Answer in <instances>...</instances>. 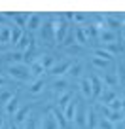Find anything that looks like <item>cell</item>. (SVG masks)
<instances>
[{
  "instance_id": "d6a6232c",
  "label": "cell",
  "mask_w": 125,
  "mask_h": 129,
  "mask_svg": "<svg viewBox=\"0 0 125 129\" xmlns=\"http://www.w3.org/2000/svg\"><path fill=\"white\" fill-rule=\"evenodd\" d=\"M40 64H42V67H44L46 70H49V69H51V67H53V64H55V59H53L51 55H44V59L40 61Z\"/></svg>"
},
{
  "instance_id": "2e32d148",
  "label": "cell",
  "mask_w": 125,
  "mask_h": 129,
  "mask_svg": "<svg viewBox=\"0 0 125 129\" xmlns=\"http://www.w3.org/2000/svg\"><path fill=\"white\" fill-rule=\"evenodd\" d=\"M68 82L65 80V78H59V80H55V84H53V89H55V93H65V91H68Z\"/></svg>"
},
{
  "instance_id": "6da1fadb",
  "label": "cell",
  "mask_w": 125,
  "mask_h": 129,
  "mask_svg": "<svg viewBox=\"0 0 125 129\" xmlns=\"http://www.w3.org/2000/svg\"><path fill=\"white\" fill-rule=\"evenodd\" d=\"M8 72H10V76H12V78H15V80H21V82H25V80H28V78H30L28 67H27V64H23V63L12 64Z\"/></svg>"
},
{
  "instance_id": "8d00e7d4",
  "label": "cell",
  "mask_w": 125,
  "mask_h": 129,
  "mask_svg": "<svg viewBox=\"0 0 125 129\" xmlns=\"http://www.w3.org/2000/svg\"><path fill=\"white\" fill-rule=\"evenodd\" d=\"M91 63H93V64H95V67H99V69H104L106 64H108V63H106V61H102V59H99V57H93V59H91Z\"/></svg>"
},
{
  "instance_id": "c3c4849f",
  "label": "cell",
  "mask_w": 125,
  "mask_h": 129,
  "mask_svg": "<svg viewBox=\"0 0 125 129\" xmlns=\"http://www.w3.org/2000/svg\"><path fill=\"white\" fill-rule=\"evenodd\" d=\"M2 49H4V46H2V44H0V51H2Z\"/></svg>"
},
{
  "instance_id": "f1b7e54d",
  "label": "cell",
  "mask_w": 125,
  "mask_h": 129,
  "mask_svg": "<svg viewBox=\"0 0 125 129\" xmlns=\"http://www.w3.org/2000/svg\"><path fill=\"white\" fill-rule=\"evenodd\" d=\"M74 121H76L78 125H81V127H85V110H84V108L76 110V116H74Z\"/></svg>"
},
{
  "instance_id": "9c48e42d",
  "label": "cell",
  "mask_w": 125,
  "mask_h": 129,
  "mask_svg": "<svg viewBox=\"0 0 125 129\" xmlns=\"http://www.w3.org/2000/svg\"><path fill=\"white\" fill-rule=\"evenodd\" d=\"M89 82H91V95L93 97H99V95H101V91L104 89V84L101 82V78H99V76H91V78H89Z\"/></svg>"
},
{
  "instance_id": "ffe728a7",
  "label": "cell",
  "mask_w": 125,
  "mask_h": 129,
  "mask_svg": "<svg viewBox=\"0 0 125 129\" xmlns=\"http://www.w3.org/2000/svg\"><path fill=\"white\" fill-rule=\"evenodd\" d=\"M93 57H99V59L106 61V63H108V61H112V59H114V57L110 55V53L106 51V49H102V48H97V49H93Z\"/></svg>"
},
{
  "instance_id": "8992f818",
  "label": "cell",
  "mask_w": 125,
  "mask_h": 129,
  "mask_svg": "<svg viewBox=\"0 0 125 129\" xmlns=\"http://www.w3.org/2000/svg\"><path fill=\"white\" fill-rule=\"evenodd\" d=\"M97 38L101 42H104V44H112V42L117 40V34L108 30V28H101V30H97Z\"/></svg>"
},
{
  "instance_id": "cb8c5ba5",
  "label": "cell",
  "mask_w": 125,
  "mask_h": 129,
  "mask_svg": "<svg viewBox=\"0 0 125 129\" xmlns=\"http://www.w3.org/2000/svg\"><path fill=\"white\" fill-rule=\"evenodd\" d=\"M23 36V30L21 28H17V27H12V34H10V44H13L15 46L17 42H19V38Z\"/></svg>"
},
{
  "instance_id": "f35d334b",
  "label": "cell",
  "mask_w": 125,
  "mask_h": 129,
  "mask_svg": "<svg viewBox=\"0 0 125 129\" xmlns=\"http://www.w3.org/2000/svg\"><path fill=\"white\" fill-rule=\"evenodd\" d=\"M99 110H101L102 118H108V116H110V112H112V110H110L108 106H104V105H99Z\"/></svg>"
},
{
  "instance_id": "9a60e30c",
  "label": "cell",
  "mask_w": 125,
  "mask_h": 129,
  "mask_svg": "<svg viewBox=\"0 0 125 129\" xmlns=\"http://www.w3.org/2000/svg\"><path fill=\"white\" fill-rule=\"evenodd\" d=\"M70 99H72V93H70V91L61 93V95H59V99H57V108H61V110H63L66 105H68V101H70Z\"/></svg>"
},
{
  "instance_id": "ee69618b",
  "label": "cell",
  "mask_w": 125,
  "mask_h": 129,
  "mask_svg": "<svg viewBox=\"0 0 125 129\" xmlns=\"http://www.w3.org/2000/svg\"><path fill=\"white\" fill-rule=\"evenodd\" d=\"M4 84H6V78H4V76H0V87H2Z\"/></svg>"
},
{
  "instance_id": "5b68a950",
  "label": "cell",
  "mask_w": 125,
  "mask_h": 129,
  "mask_svg": "<svg viewBox=\"0 0 125 129\" xmlns=\"http://www.w3.org/2000/svg\"><path fill=\"white\" fill-rule=\"evenodd\" d=\"M42 38L46 42H51L55 40V27H53V21H46L42 25Z\"/></svg>"
},
{
  "instance_id": "44dd1931",
  "label": "cell",
  "mask_w": 125,
  "mask_h": 129,
  "mask_svg": "<svg viewBox=\"0 0 125 129\" xmlns=\"http://www.w3.org/2000/svg\"><path fill=\"white\" fill-rule=\"evenodd\" d=\"M10 34H12V27H2V30H0V44H10Z\"/></svg>"
},
{
  "instance_id": "4dcf8cb0",
  "label": "cell",
  "mask_w": 125,
  "mask_h": 129,
  "mask_svg": "<svg viewBox=\"0 0 125 129\" xmlns=\"http://www.w3.org/2000/svg\"><path fill=\"white\" fill-rule=\"evenodd\" d=\"M106 120H108L110 123H117V121H123V110H119V112H110V116L106 118Z\"/></svg>"
},
{
  "instance_id": "f546056e",
  "label": "cell",
  "mask_w": 125,
  "mask_h": 129,
  "mask_svg": "<svg viewBox=\"0 0 125 129\" xmlns=\"http://www.w3.org/2000/svg\"><path fill=\"white\" fill-rule=\"evenodd\" d=\"M30 40H32V38L27 36V34L23 32V36H21V38H19V42L15 44V46H17V49H27V46L30 44Z\"/></svg>"
},
{
  "instance_id": "ba28073f",
  "label": "cell",
  "mask_w": 125,
  "mask_h": 129,
  "mask_svg": "<svg viewBox=\"0 0 125 129\" xmlns=\"http://www.w3.org/2000/svg\"><path fill=\"white\" fill-rule=\"evenodd\" d=\"M102 49H106V51L110 53V55H123V42H112V44H104V48Z\"/></svg>"
},
{
  "instance_id": "3957f363",
  "label": "cell",
  "mask_w": 125,
  "mask_h": 129,
  "mask_svg": "<svg viewBox=\"0 0 125 129\" xmlns=\"http://www.w3.org/2000/svg\"><path fill=\"white\" fill-rule=\"evenodd\" d=\"M70 64H72V61H61V63H55V64H53V67L48 70V72L53 74V76H63V74L68 72Z\"/></svg>"
},
{
  "instance_id": "e0dca14e",
  "label": "cell",
  "mask_w": 125,
  "mask_h": 129,
  "mask_svg": "<svg viewBox=\"0 0 125 129\" xmlns=\"http://www.w3.org/2000/svg\"><path fill=\"white\" fill-rule=\"evenodd\" d=\"M28 72H30V76H40L42 72H46V69L40 64V61H34L32 64H28Z\"/></svg>"
},
{
  "instance_id": "7dc6e473",
  "label": "cell",
  "mask_w": 125,
  "mask_h": 129,
  "mask_svg": "<svg viewBox=\"0 0 125 129\" xmlns=\"http://www.w3.org/2000/svg\"><path fill=\"white\" fill-rule=\"evenodd\" d=\"M10 129H17V125H12V127H10Z\"/></svg>"
},
{
  "instance_id": "5bb4252c",
  "label": "cell",
  "mask_w": 125,
  "mask_h": 129,
  "mask_svg": "<svg viewBox=\"0 0 125 129\" xmlns=\"http://www.w3.org/2000/svg\"><path fill=\"white\" fill-rule=\"evenodd\" d=\"M80 91L81 95L85 97V99H91V82H89V78H84V80L80 82Z\"/></svg>"
},
{
  "instance_id": "60d3db41",
  "label": "cell",
  "mask_w": 125,
  "mask_h": 129,
  "mask_svg": "<svg viewBox=\"0 0 125 129\" xmlns=\"http://www.w3.org/2000/svg\"><path fill=\"white\" fill-rule=\"evenodd\" d=\"M74 21H85V15H81V13H74Z\"/></svg>"
},
{
  "instance_id": "603a6c76",
  "label": "cell",
  "mask_w": 125,
  "mask_h": 129,
  "mask_svg": "<svg viewBox=\"0 0 125 129\" xmlns=\"http://www.w3.org/2000/svg\"><path fill=\"white\" fill-rule=\"evenodd\" d=\"M42 89H44V80H42V78H38V80L34 82L30 87H28V93H32V95H38V93H42Z\"/></svg>"
},
{
  "instance_id": "8fae6325",
  "label": "cell",
  "mask_w": 125,
  "mask_h": 129,
  "mask_svg": "<svg viewBox=\"0 0 125 129\" xmlns=\"http://www.w3.org/2000/svg\"><path fill=\"white\" fill-rule=\"evenodd\" d=\"M114 99H116V93H114V89H102L101 95H99V105H108V103H112Z\"/></svg>"
},
{
  "instance_id": "7c38bea8",
  "label": "cell",
  "mask_w": 125,
  "mask_h": 129,
  "mask_svg": "<svg viewBox=\"0 0 125 129\" xmlns=\"http://www.w3.org/2000/svg\"><path fill=\"white\" fill-rule=\"evenodd\" d=\"M85 125L89 129H97V114L93 108H87L85 110Z\"/></svg>"
},
{
  "instance_id": "ab89813d",
  "label": "cell",
  "mask_w": 125,
  "mask_h": 129,
  "mask_svg": "<svg viewBox=\"0 0 125 129\" xmlns=\"http://www.w3.org/2000/svg\"><path fill=\"white\" fill-rule=\"evenodd\" d=\"M68 19V21H74V12H66L65 13V21Z\"/></svg>"
},
{
  "instance_id": "bcb514c9",
  "label": "cell",
  "mask_w": 125,
  "mask_h": 129,
  "mask_svg": "<svg viewBox=\"0 0 125 129\" xmlns=\"http://www.w3.org/2000/svg\"><path fill=\"white\" fill-rule=\"evenodd\" d=\"M65 129H72V123H68V125H66V127Z\"/></svg>"
},
{
  "instance_id": "d4e9b609",
  "label": "cell",
  "mask_w": 125,
  "mask_h": 129,
  "mask_svg": "<svg viewBox=\"0 0 125 129\" xmlns=\"http://www.w3.org/2000/svg\"><path fill=\"white\" fill-rule=\"evenodd\" d=\"M74 36H76V42H78V44H81V46L87 44V36L84 34L81 27H76V28H74Z\"/></svg>"
},
{
  "instance_id": "52a82bcc",
  "label": "cell",
  "mask_w": 125,
  "mask_h": 129,
  "mask_svg": "<svg viewBox=\"0 0 125 129\" xmlns=\"http://www.w3.org/2000/svg\"><path fill=\"white\" fill-rule=\"evenodd\" d=\"M51 116H53V120L57 121V125H59V129H65L66 125H68V121L65 120V114H63V110H61V108H57V106H53V108H51Z\"/></svg>"
},
{
  "instance_id": "7a4b0ae2",
  "label": "cell",
  "mask_w": 125,
  "mask_h": 129,
  "mask_svg": "<svg viewBox=\"0 0 125 129\" xmlns=\"http://www.w3.org/2000/svg\"><path fill=\"white\" fill-rule=\"evenodd\" d=\"M53 27H55V40L61 44V42L65 40V36H66V32H68L70 25L66 23L63 17H57V19L53 21Z\"/></svg>"
},
{
  "instance_id": "b9f144b4",
  "label": "cell",
  "mask_w": 125,
  "mask_h": 129,
  "mask_svg": "<svg viewBox=\"0 0 125 129\" xmlns=\"http://www.w3.org/2000/svg\"><path fill=\"white\" fill-rule=\"evenodd\" d=\"M114 129H125L123 121H117V123H114Z\"/></svg>"
},
{
  "instance_id": "30bf717a",
  "label": "cell",
  "mask_w": 125,
  "mask_h": 129,
  "mask_svg": "<svg viewBox=\"0 0 125 129\" xmlns=\"http://www.w3.org/2000/svg\"><path fill=\"white\" fill-rule=\"evenodd\" d=\"M42 27V15H38V13H30L27 19V28L28 30H36V28Z\"/></svg>"
},
{
  "instance_id": "4316f807",
  "label": "cell",
  "mask_w": 125,
  "mask_h": 129,
  "mask_svg": "<svg viewBox=\"0 0 125 129\" xmlns=\"http://www.w3.org/2000/svg\"><path fill=\"white\" fill-rule=\"evenodd\" d=\"M102 84H108V89H112V87H117V78L114 76V74H106L104 78H102Z\"/></svg>"
},
{
  "instance_id": "74e56055",
  "label": "cell",
  "mask_w": 125,
  "mask_h": 129,
  "mask_svg": "<svg viewBox=\"0 0 125 129\" xmlns=\"http://www.w3.org/2000/svg\"><path fill=\"white\" fill-rule=\"evenodd\" d=\"M8 59H10V61H23V53L13 51V53H10V55H8Z\"/></svg>"
},
{
  "instance_id": "e575fe53",
  "label": "cell",
  "mask_w": 125,
  "mask_h": 129,
  "mask_svg": "<svg viewBox=\"0 0 125 129\" xmlns=\"http://www.w3.org/2000/svg\"><path fill=\"white\" fill-rule=\"evenodd\" d=\"M99 129H114V123H110L106 118H101V121H99Z\"/></svg>"
},
{
  "instance_id": "d6986e66",
  "label": "cell",
  "mask_w": 125,
  "mask_h": 129,
  "mask_svg": "<svg viewBox=\"0 0 125 129\" xmlns=\"http://www.w3.org/2000/svg\"><path fill=\"white\" fill-rule=\"evenodd\" d=\"M28 15H30V13H27V15H21V13H13V15H12V19L17 23V28H21V30H23V27H27V19H28Z\"/></svg>"
},
{
  "instance_id": "4fadbf2b",
  "label": "cell",
  "mask_w": 125,
  "mask_h": 129,
  "mask_svg": "<svg viewBox=\"0 0 125 129\" xmlns=\"http://www.w3.org/2000/svg\"><path fill=\"white\" fill-rule=\"evenodd\" d=\"M28 114H30V106H23V108H17V112L13 114V118H15V123H23V121H27Z\"/></svg>"
},
{
  "instance_id": "277c9868",
  "label": "cell",
  "mask_w": 125,
  "mask_h": 129,
  "mask_svg": "<svg viewBox=\"0 0 125 129\" xmlns=\"http://www.w3.org/2000/svg\"><path fill=\"white\" fill-rule=\"evenodd\" d=\"M76 110H78V103H76V99L72 97V99L68 101V105L65 106V112H63V114H65V120L68 121V123H72V121H74V116H76Z\"/></svg>"
},
{
  "instance_id": "7402d4cb",
  "label": "cell",
  "mask_w": 125,
  "mask_h": 129,
  "mask_svg": "<svg viewBox=\"0 0 125 129\" xmlns=\"http://www.w3.org/2000/svg\"><path fill=\"white\" fill-rule=\"evenodd\" d=\"M42 125H44V129H59V125H57V121L53 120L51 112H49L48 116L44 118V121H42Z\"/></svg>"
},
{
  "instance_id": "ac0fdd59",
  "label": "cell",
  "mask_w": 125,
  "mask_h": 129,
  "mask_svg": "<svg viewBox=\"0 0 125 129\" xmlns=\"http://www.w3.org/2000/svg\"><path fill=\"white\" fill-rule=\"evenodd\" d=\"M17 108H19V103H17V95H13L12 99H10V101L6 103V112L13 116V114L17 112Z\"/></svg>"
},
{
  "instance_id": "484cf974",
  "label": "cell",
  "mask_w": 125,
  "mask_h": 129,
  "mask_svg": "<svg viewBox=\"0 0 125 129\" xmlns=\"http://www.w3.org/2000/svg\"><path fill=\"white\" fill-rule=\"evenodd\" d=\"M106 106H108V108L112 110V112H119V110H123V101H121V99H117V97H116V99H114L112 103H108V105H106Z\"/></svg>"
},
{
  "instance_id": "1f68e13d",
  "label": "cell",
  "mask_w": 125,
  "mask_h": 129,
  "mask_svg": "<svg viewBox=\"0 0 125 129\" xmlns=\"http://www.w3.org/2000/svg\"><path fill=\"white\" fill-rule=\"evenodd\" d=\"M80 72H81V63H72V64H70L68 74L72 78H78V76H80Z\"/></svg>"
},
{
  "instance_id": "7bdbcfd3",
  "label": "cell",
  "mask_w": 125,
  "mask_h": 129,
  "mask_svg": "<svg viewBox=\"0 0 125 129\" xmlns=\"http://www.w3.org/2000/svg\"><path fill=\"white\" fill-rule=\"evenodd\" d=\"M4 21H6V17H4V13H0V25H4Z\"/></svg>"
},
{
  "instance_id": "83f0119b",
  "label": "cell",
  "mask_w": 125,
  "mask_h": 129,
  "mask_svg": "<svg viewBox=\"0 0 125 129\" xmlns=\"http://www.w3.org/2000/svg\"><path fill=\"white\" fill-rule=\"evenodd\" d=\"M74 42H76V36H74V27L72 28H68V32H66V36H65V40L61 42L63 46H72Z\"/></svg>"
},
{
  "instance_id": "d590c367",
  "label": "cell",
  "mask_w": 125,
  "mask_h": 129,
  "mask_svg": "<svg viewBox=\"0 0 125 129\" xmlns=\"http://www.w3.org/2000/svg\"><path fill=\"white\" fill-rule=\"evenodd\" d=\"M12 97H13V95H12L10 91H2V93H0V103H2V105H6Z\"/></svg>"
},
{
  "instance_id": "836d02e7",
  "label": "cell",
  "mask_w": 125,
  "mask_h": 129,
  "mask_svg": "<svg viewBox=\"0 0 125 129\" xmlns=\"http://www.w3.org/2000/svg\"><path fill=\"white\" fill-rule=\"evenodd\" d=\"M23 129H36V118L28 116L27 121H25V127H23Z\"/></svg>"
},
{
  "instance_id": "f6af8a7d",
  "label": "cell",
  "mask_w": 125,
  "mask_h": 129,
  "mask_svg": "<svg viewBox=\"0 0 125 129\" xmlns=\"http://www.w3.org/2000/svg\"><path fill=\"white\" fill-rule=\"evenodd\" d=\"M4 127V118H0V129Z\"/></svg>"
}]
</instances>
